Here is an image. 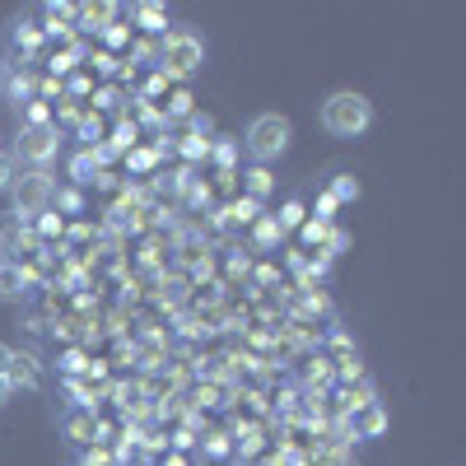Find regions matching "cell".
<instances>
[{"mask_svg": "<svg viewBox=\"0 0 466 466\" xmlns=\"http://www.w3.org/2000/svg\"><path fill=\"white\" fill-rule=\"evenodd\" d=\"M5 382H10V392H37V387H43V369H37L33 355H10Z\"/></svg>", "mask_w": 466, "mask_h": 466, "instance_id": "cell-6", "label": "cell"}, {"mask_svg": "<svg viewBox=\"0 0 466 466\" xmlns=\"http://www.w3.org/2000/svg\"><path fill=\"white\" fill-rule=\"evenodd\" d=\"M116 466H131V461H116ZM136 466H140V461H136Z\"/></svg>", "mask_w": 466, "mask_h": 466, "instance_id": "cell-17", "label": "cell"}, {"mask_svg": "<svg viewBox=\"0 0 466 466\" xmlns=\"http://www.w3.org/2000/svg\"><path fill=\"white\" fill-rule=\"evenodd\" d=\"M322 131L327 136H336V140H355V136H364L369 127H373V103L364 98V94H355V89H336L327 103H322Z\"/></svg>", "mask_w": 466, "mask_h": 466, "instance_id": "cell-1", "label": "cell"}, {"mask_svg": "<svg viewBox=\"0 0 466 466\" xmlns=\"http://www.w3.org/2000/svg\"><path fill=\"white\" fill-rule=\"evenodd\" d=\"M201 61H206V43L191 28H173L164 37V70L168 75H191Z\"/></svg>", "mask_w": 466, "mask_h": 466, "instance_id": "cell-5", "label": "cell"}, {"mask_svg": "<svg viewBox=\"0 0 466 466\" xmlns=\"http://www.w3.org/2000/svg\"><path fill=\"white\" fill-rule=\"evenodd\" d=\"M289 140H294V127H289V116H280V112H261V116H252V127H248V154L266 168V164H276L280 154L289 149Z\"/></svg>", "mask_w": 466, "mask_h": 466, "instance_id": "cell-2", "label": "cell"}, {"mask_svg": "<svg viewBox=\"0 0 466 466\" xmlns=\"http://www.w3.org/2000/svg\"><path fill=\"white\" fill-rule=\"evenodd\" d=\"M10 182H15V154L0 149V191H10Z\"/></svg>", "mask_w": 466, "mask_h": 466, "instance_id": "cell-12", "label": "cell"}, {"mask_svg": "<svg viewBox=\"0 0 466 466\" xmlns=\"http://www.w3.org/2000/svg\"><path fill=\"white\" fill-rule=\"evenodd\" d=\"M56 122H19V159L33 168H47L56 159Z\"/></svg>", "mask_w": 466, "mask_h": 466, "instance_id": "cell-4", "label": "cell"}, {"mask_svg": "<svg viewBox=\"0 0 466 466\" xmlns=\"http://www.w3.org/2000/svg\"><path fill=\"white\" fill-rule=\"evenodd\" d=\"M19 294H24L19 266H0V299H19Z\"/></svg>", "mask_w": 466, "mask_h": 466, "instance_id": "cell-8", "label": "cell"}, {"mask_svg": "<svg viewBox=\"0 0 466 466\" xmlns=\"http://www.w3.org/2000/svg\"><path fill=\"white\" fill-rule=\"evenodd\" d=\"M80 466H116V461H112L107 452H85V461H80Z\"/></svg>", "mask_w": 466, "mask_h": 466, "instance_id": "cell-13", "label": "cell"}, {"mask_svg": "<svg viewBox=\"0 0 466 466\" xmlns=\"http://www.w3.org/2000/svg\"><path fill=\"white\" fill-rule=\"evenodd\" d=\"M10 201H15V215H24V219L47 215V206L56 201V182H52V173H47V168L15 173V182H10Z\"/></svg>", "mask_w": 466, "mask_h": 466, "instance_id": "cell-3", "label": "cell"}, {"mask_svg": "<svg viewBox=\"0 0 466 466\" xmlns=\"http://www.w3.org/2000/svg\"><path fill=\"white\" fill-rule=\"evenodd\" d=\"M10 37H15V52H33L37 43H43V33H37L33 24H15V28H10Z\"/></svg>", "mask_w": 466, "mask_h": 466, "instance_id": "cell-9", "label": "cell"}, {"mask_svg": "<svg viewBox=\"0 0 466 466\" xmlns=\"http://www.w3.org/2000/svg\"><path fill=\"white\" fill-rule=\"evenodd\" d=\"M10 355H15V350H10L5 340H0V378H5V369H10Z\"/></svg>", "mask_w": 466, "mask_h": 466, "instance_id": "cell-15", "label": "cell"}, {"mask_svg": "<svg viewBox=\"0 0 466 466\" xmlns=\"http://www.w3.org/2000/svg\"><path fill=\"white\" fill-rule=\"evenodd\" d=\"M70 173H75V182H94L89 173H98V159H94V154H80V159L70 164Z\"/></svg>", "mask_w": 466, "mask_h": 466, "instance_id": "cell-11", "label": "cell"}, {"mask_svg": "<svg viewBox=\"0 0 466 466\" xmlns=\"http://www.w3.org/2000/svg\"><path fill=\"white\" fill-rule=\"evenodd\" d=\"M336 197L350 201V197H360V187H355V182H336Z\"/></svg>", "mask_w": 466, "mask_h": 466, "instance_id": "cell-14", "label": "cell"}, {"mask_svg": "<svg viewBox=\"0 0 466 466\" xmlns=\"http://www.w3.org/2000/svg\"><path fill=\"white\" fill-rule=\"evenodd\" d=\"M10 397H15V392H10V382H5V378H0V410H5V406H10Z\"/></svg>", "mask_w": 466, "mask_h": 466, "instance_id": "cell-16", "label": "cell"}, {"mask_svg": "<svg viewBox=\"0 0 466 466\" xmlns=\"http://www.w3.org/2000/svg\"><path fill=\"white\" fill-rule=\"evenodd\" d=\"M248 191H252V201H261V197H266V191H270V173H266L261 164H257V168L248 173Z\"/></svg>", "mask_w": 466, "mask_h": 466, "instance_id": "cell-10", "label": "cell"}, {"mask_svg": "<svg viewBox=\"0 0 466 466\" xmlns=\"http://www.w3.org/2000/svg\"><path fill=\"white\" fill-rule=\"evenodd\" d=\"M61 430H66V439H75V443H89V439L98 434V420H94V410H70V415L61 420Z\"/></svg>", "mask_w": 466, "mask_h": 466, "instance_id": "cell-7", "label": "cell"}]
</instances>
